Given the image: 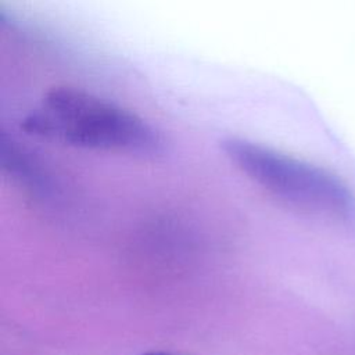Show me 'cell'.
Listing matches in <instances>:
<instances>
[{
    "label": "cell",
    "instance_id": "obj_3",
    "mask_svg": "<svg viewBox=\"0 0 355 355\" xmlns=\"http://www.w3.org/2000/svg\"><path fill=\"white\" fill-rule=\"evenodd\" d=\"M141 355H172V354H166V352H158V351H153V352H146Z\"/></svg>",
    "mask_w": 355,
    "mask_h": 355
},
{
    "label": "cell",
    "instance_id": "obj_1",
    "mask_svg": "<svg viewBox=\"0 0 355 355\" xmlns=\"http://www.w3.org/2000/svg\"><path fill=\"white\" fill-rule=\"evenodd\" d=\"M29 135L87 150L155 155L162 136L143 118L71 85L51 87L22 122Z\"/></svg>",
    "mask_w": 355,
    "mask_h": 355
},
{
    "label": "cell",
    "instance_id": "obj_2",
    "mask_svg": "<svg viewBox=\"0 0 355 355\" xmlns=\"http://www.w3.org/2000/svg\"><path fill=\"white\" fill-rule=\"evenodd\" d=\"M222 150L232 164L288 208L323 220H355V196L337 175L247 139L229 137Z\"/></svg>",
    "mask_w": 355,
    "mask_h": 355
}]
</instances>
